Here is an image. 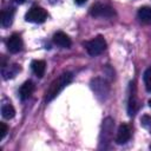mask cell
<instances>
[{
  "label": "cell",
  "mask_w": 151,
  "mask_h": 151,
  "mask_svg": "<svg viewBox=\"0 0 151 151\" xmlns=\"http://www.w3.org/2000/svg\"><path fill=\"white\" fill-rule=\"evenodd\" d=\"M149 106H150V107H151V99H150V100H149Z\"/></svg>",
  "instance_id": "21"
},
{
  "label": "cell",
  "mask_w": 151,
  "mask_h": 151,
  "mask_svg": "<svg viewBox=\"0 0 151 151\" xmlns=\"http://www.w3.org/2000/svg\"><path fill=\"white\" fill-rule=\"evenodd\" d=\"M1 114L6 119H12L15 116V110L11 104H5L1 107Z\"/></svg>",
  "instance_id": "15"
},
{
  "label": "cell",
  "mask_w": 151,
  "mask_h": 151,
  "mask_svg": "<svg viewBox=\"0 0 151 151\" xmlns=\"http://www.w3.org/2000/svg\"><path fill=\"white\" fill-rule=\"evenodd\" d=\"M86 1H87V0H74V2H76L77 5H79V6H80V5H84Z\"/></svg>",
  "instance_id": "19"
},
{
  "label": "cell",
  "mask_w": 151,
  "mask_h": 151,
  "mask_svg": "<svg viewBox=\"0 0 151 151\" xmlns=\"http://www.w3.org/2000/svg\"><path fill=\"white\" fill-rule=\"evenodd\" d=\"M84 46H85L87 53L91 57H96V55H99L100 53H103L105 51V48H106V41H105L104 37L98 35V37L93 38L92 40L84 42Z\"/></svg>",
  "instance_id": "2"
},
{
  "label": "cell",
  "mask_w": 151,
  "mask_h": 151,
  "mask_svg": "<svg viewBox=\"0 0 151 151\" xmlns=\"http://www.w3.org/2000/svg\"><path fill=\"white\" fill-rule=\"evenodd\" d=\"M131 138V127L129 124H122L119 127H118V131H117V136H116V143L122 145V144H125L130 140Z\"/></svg>",
  "instance_id": "6"
},
{
  "label": "cell",
  "mask_w": 151,
  "mask_h": 151,
  "mask_svg": "<svg viewBox=\"0 0 151 151\" xmlns=\"http://www.w3.org/2000/svg\"><path fill=\"white\" fill-rule=\"evenodd\" d=\"M130 87H131V92H130V96H129V101H127V113L129 116H134L137 113V111L139 110V100L137 98V93H136V83L134 81H131L130 84Z\"/></svg>",
  "instance_id": "5"
},
{
  "label": "cell",
  "mask_w": 151,
  "mask_h": 151,
  "mask_svg": "<svg viewBox=\"0 0 151 151\" xmlns=\"http://www.w3.org/2000/svg\"><path fill=\"white\" fill-rule=\"evenodd\" d=\"M19 71H20V66L17 65V64H14V65H11V66H9V65H8V66H4L1 73H2L4 79L7 80V79H11V78L15 77Z\"/></svg>",
  "instance_id": "12"
},
{
  "label": "cell",
  "mask_w": 151,
  "mask_h": 151,
  "mask_svg": "<svg viewBox=\"0 0 151 151\" xmlns=\"http://www.w3.org/2000/svg\"><path fill=\"white\" fill-rule=\"evenodd\" d=\"M13 1H15V2H18V4H24L26 0H13Z\"/></svg>",
  "instance_id": "20"
},
{
  "label": "cell",
  "mask_w": 151,
  "mask_h": 151,
  "mask_svg": "<svg viewBox=\"0 0 151 151\" xmlns=\"http://www.w3.org/2000/svg\"><path fill=\"white\" fill-rule=\"evenodd\" d=\"M7 50L11 52V53H18L21 51L22 48V39L20 37V34L18 33H13L8 40H7Z\"/></svg>",
  "instance_id": "7"
},
{
  "label": "cell",
  "mask_w": 151,
  "mask_h": 151,
  "mask_svg": "<svg viewBox=\"0 0 151 151\" xmlns=\"http://www.w3.org/2000/svg\"><path fill=\"white\" fill-rule=\"evenodd\" d=\"M53 42L57 46L63 47V48H68L72 45L71 38L66 33H64V32H57V33H54V35H53Z\"/></svg>",
  "instance_id": "8"
},
{
  "label": "cell",
  "mask_w": 151,
  "mask_h": 151,
  "mask_svg": "<svg viewBox=\"0 0 151 151\" xmlns=\"http://www.w3.org/2000/svg\"><path fill=\"white\" fill-rule=\"evenodd\" d=\"M72 73L71 72H64L61 73L57 79H54L50 87L47 88L46 93H45V101H51L53 100L71 81H72Z\"/></svg>",
  "instance_id": "1"
},
{
  "label": "cell",
  "mask_w": 151,
  "mask_h": 151,
  "mask_svg": "<svg viewBox=\"0 0 151 151\" xmlns=\"http://www.w3.org/2000/svg\"><path fill=\"white\" fill-rule=\"evenodd\" d=\"M7 130H8L7 125H6L5 123H0V132H1V139H2V138H5V136H6V133H7Z\"/></svg>",
  "instance_id": "18"
},
{
  "label": "cell",
  "mask_w": 151,
  "mask_h": 151,
  "mask_svg": "<svg viewBox=\"0 0 151 151\" xmlns=\"http://www.w3.org/2000/svg\"><path fill=\"white\" fill-rule=\"evenodd\" d=\"M90 14L96 18H111L114 15V9L107 4L97 2L90 8Z\"/></svg>",
  "instance_id": "3"
},
{
  "label": "cell",
  "mask_w": 151,
  "mask_h": 151,
  "mask_svg": "<svg viewBox=\"0 0 151 151\" xmlns=\"http://www.w3.org/2000/svg\"><path fill=\"white\" fill-rule=\"evenodd\" d=\"M138 18L144 22L151 21V7H149V6L140 7L138 9Z\"/></svg>",
  "instance_id": "13"
},
{
  "label": "cell",
  "mask_w": 151,
  "mask_h": 151,
  "mask_svg": "<svg viewBox=\"0 0 151 151\" xmlns=\"http://www.w3.org/2000/svg\"><path fill=\"white\" fill-rule=\"evenodd\" d=\"M144 85H145V88L147 92H151V67L146 68L145 72H144Z\"/></svg>",
  "instance_id": "16"
},
{
  "label": "cell",
  "mask_w": 151,
  "mask_h": 151,
  "mask_svg": "<svg viewBox=\"0 0 151 151\" xmlns=\"http://www.w3.org/2000/svg\"><path fill=\"white\" fill-rule=\"evenodd\" d=\"M91 87H92V90L97 93V96L107 94V91H109V87H107V85L105 84V81L101 80V79H99V78H96V79L92 80Z\"/></svg>",
  "instance_id": "10"
},
{
  "label": "cell",
  "mask_w": 151,
  "mask_h": 151,
  "mask_svg": "<svg viewBox=\"0 0 151 151\" xmlns=\"http://www.w3.org/2000/svg\"><path fill=\"white\" fill-rule=\"evenodd\" d=\"M13 20V12L12 11H2L0 14V21L2 27H8Z\"/></svg>",
  "instance_id": "14"
},
{
  "label": "cell",
  "mask_w": 151,
  "mask_h": 151,
  "mask_svg": "<svg viewBox=\"0 0 151 151\" xmlns=\"http://www.w3.org/2000/svg\"><path fill=\"white\" fill-rule=\"evenodd\" d=\"M32 71L33 73L38 77V78H42L46 71V63L44 60H33L31 64Z\"/></svg>",
  "instance_id": "11"
},
{
  "label": "cell",
  "mask_w": 151,
  "mask_h": 151,
  "mask_svg": "<svg viewBox=\"0 0 151 151\" xmlns=\"http://www.w3.org/2000/svg\"><path fill=\"white\" fill-rule=\"evenodd\" d=\"M33 91H34V84L31 80H27V81H25L20 86V88H19V96H20V98L22 100H26V99H28L31 97V94L33 93Z\"/></svg>",
  "instance_id": "9"
},
{
  "label": "cell",
  "mask_w": 151,
  "mask_h": 151,
  "mask_svg": "<svg viewBox=\"0 0 151 151\" xmlns=\"http://www.w3.org/2000/svg\"><path fill=\"white\" fill-rule=\"evenodd\" d=\"M25 19H26V21H29V22L41 24L47 19V12L42 7L34 6L31 9H28V12L25 15Z\"/></svg>",
  "instance_id": "4"
},
{
  "label": "cell",
  "mask_w": 151,
  "mask_h": 151,
  "mask_svg": "<svg viewBox=\"0 0 151 151\" xmlns=\"http://www.w3.org/2000/svg\"><path fill=\"white\" fill-rule=\"evenodd\" d=\"M140 124L143 127H145L146 130H149L151 132V116H147V114H144L140 119Z\"/></svg>",
  "instance_id": "17"
}]
</instances>
